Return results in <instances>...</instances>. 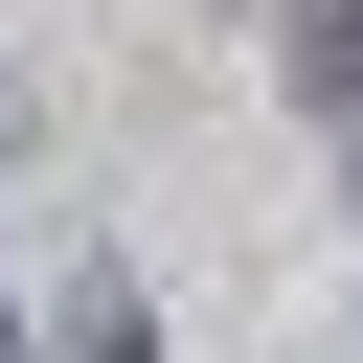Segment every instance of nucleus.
<instances>
[{"instance_id":"obj_2","label":"nucleus","mask_w":363,"mask_h":363,"mask_svg":"<svg viewBox=\"0 0 363 363\" xmlns=\"http://www.w3.org/2000/svg\"><path fill=\"white\" fill-rule=\"evenodd\" d=\"M45 363H159V295H136V272H68V295H45Z\"/></svg>"},{"instance_id":"obj_1","label":"nucleus","mask_w":363,"mask_h":363,"mask_svg":"<svg viewBox=\"0 0 363 363\" xmlns=\"http://www.w3.org/2000/svg\"><path fill=\"white\" fill-rule=\"evenodd\" d=\"M272 91L295 113H363V0H272Z\"/></svg>"},{"instance_id":"obj_3","label":"nucleus","mask_w":363,"mask_h":363,"mask_svg":"<svg viewBox=\"0 0 363 363\" xmlns=\"http://www.w3.org/2000/svg\"><path fill=\"white\" fill-rule=\"evenodd\" d=\"M340 227H363V113H340Z\"/></svg>"},{"instance_id":"obj_4","label":"nucleus","mask_w":363,"mask_h":363,"mask_svg":"<svg viewBox=\"0 0 363 363\" xmlns=\"http://www.w3.org/2000/svg\"><path fill=\"white\" fill-rule=\"evenodd\" d=\"M0 363H45V340H23V318H0Z\"/></svg>"}]
</instances>
